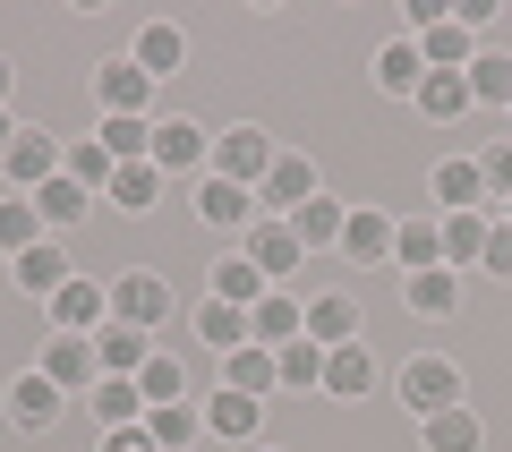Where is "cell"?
I'll return each mask as SVG.
<instances>
[{
    "instance_id": "cell-17",
    "label": "cell",
    "mask_w": 512,
    "mask_h": 452,
    "mask_svg": "<svg viewBox=\"0 0 512 452\" xmlns=\"http://www.w3.org/2000/svg\"><path fill=\"white\" fill-rule=\"evenodd\" d=\"M69 282H77V273H69V256H60L52 239L18 256V290H43V299H60V290H69Z\"/></svg>"
},
{
    "instance_id": "cell-48",
    "label": "cell",
    "mask_w": 512,
    "mask_h": 452,
    "mask_svg": "<svg viewBox=\"0 0 512 452\" xmlns=\"http://www.w3.org/2000/svg\"><path fill=\"white\" fill-rule=\"evenodd\" d=\"M504 205H512V197H504Z\"/></svg>"
},
{
    "instance_id": "cell-39",
    "label": "cell",
    "mask_w": 512,
    "mask_h": 452,
    "mask_svg": "<svg viewBox=\"0 0 512 452\" xmlns=\"http://www.w3.org/2000/svg\"><path fill=\"white\" fill-rule=\"evenodd\" d=\"M419 77H427V60H419V43H393V52L376 60V86H393V94H419Z\"/></svg>"
},
{
    "instance_id": "cell-25",
    "label": "cell",
    "mask_w": 512,
    "mask_h": 452,
    "mask_svg": "<svg viewBox=\"0 0 512 452\" xmlns=\"http://www.w3.org/2000/svg\"><path fill=\"white\" fill-rule=\"evenodd\" d=\"M393 256H402L410 273H436L444 265V231L436 222H402V231H393Z\"/></svg>"
},
{
    "instance_id": "cell-34",
    "label": "cell",
    "mask_w": 512,
    "mask_h": 452,
    "mask_svg": "<svg viewBox=\"0 0 512 452\" xmlns=\"http://www.w3.org/2000/svg\"><path fill=\"white\" fill-rule=\"evenodd\" d=\"M52 316H60V333H86L94 316H103V282H69V290L52 299Z\"/></svg>"
},
{
    "instance_id": "cell-5",
    "label": "cell",
    "mask_w": 512,
    "mask_h": 452,
    "mask_svg": "<svg viewBox=\"0 0 512 452\" xmlns=\"http://www.w3.org/2000/svg\"><path fill=\"white\" fill-rule=\"evenodd\" d=\"M60 163H69V154H60L43 128H18V145H9V163H0V171H9L18 188H52V180H60Z\"/></svg>"
},
{
    "instance_id": "cell-7",
    "label": "cell",
    "mask_w": 512,
    "mask_h": 452,
    "mask_svg": "<svg viewBox=\"0 0 512 452\" xmlns=\"http://www.w3.org/2000/svg\"><path fill=\"white\" fill-rule=\"evenodd\" d=\"M205 154H214V145H205V128H188V120H163V128H154V154H146V163L163 171V180H180V171H197Z\"/></svg>"
},
{
    "instance_id": "cell-46",
    "label": "cell",
    "mask_w": 512,
    "mask_h": 452,
    "mask_svg": "<svg viewBox=\"0 0 512 452\" xmlns=\"http://www.w3.org/2000/svg\"><path fill=\"white\" fill-rule=\"evenodd\" d=\"M9 145H18V128H9V120H0V163H9Z\"/></svg>"
},
{
    "instance_id": "cell-1",
    "label": "cell",
    "mask_w": 512,
    "mask_h": 452,
    "mask_svg": "<svg viewBox=\"0 0 512 452\" xmlns=\"http://www.w3.org/2000/svg\"><path fill=\"white\" fill-rule=\"evenodd\" d=\"M205 163H214V180H231V188H265V171H274L282 154H274V137H265V128H231V137H214V154H205Z\"/></svg>"
},
{
    "instance_id": "cell-8",
    "label": "cell",
    "mask_w": 512,
    "mask_h": 452,
    "mask_svg": "<svg viewBox=\"0 0 512 452\" xmlns=\"http://www.w3.org/2000/svg\"><path fill=\"white\" fill-rule=\"evenodd\" d=\"M248 333H256L265 350H282V342H299V333H308V308H299V299H282V290H265V299L248 308Z\"/></svg>"
},
{
    "instance_id": "cell-27",
    "label": "cell",
    "mask_w": 512,
    "mask_h": 452,
    "mask_svg": "<svg viewBox=\"0 0 512 452\" xmlns=\"http://www.w3.org/2000/svg\"><path fill=\"white\" fill-rule=\"evenodd\" d=\"M478 197H487V180H478V163H436V205H444V214H470Z\"/></svg>"
},
{
    "instance_id": "cell-24",
    "label": "cell",
    "mask_w": 512,
    "mask_h": 452,
    "mask_svg": "<svg viewBox=\"0 0 512 452\" xmlns=\"http://www.w3.org/2000/svg\"><path fill=\"white\" fill-rule=\"evenodd\" d=\"M197 333H205V342L222 350V359H231L239 342H256V333H248V308H231V299H214V308H197Z\"/></svg>"
},
{
    "instance_id": "cell-19",
    "label": "cell",
    "mask_w": 512,
    "mask_h": 452,
    "mask_svg": "<svg viewBox=\"0 0 512 452\" xmlns=\"http://www.w3.org/2000/svg\"><path fill=\"white\" fill-rule=\"evenodd\" d=\"M419 60H427V69H470V26H461V18H444V26H427V35H419Z\"/></svg>"
},
{
    "instance_id": "cell-47",
    "label": "cell",
    "mask_w": 512,
    "mask_h": 452,
    "mask_svg": "<svg viewBox=\"0 0 512 452\" xmlns=\"http://www.w3.org/2000/svg\"><path fill=\"white\" fill-rule=\"evenodd\" d=\"M0 94H9V60H0Z\"/></svg>"
},
{
    "instance_id": "cell-37",
    "label": "cell",
    "mask_w": 512,
    "mask_h": 452,
    "mask_svg": "<svg viewBox=\"0 0 512 452\" xmlns=\"http://www.w3.org/2000/svg\"><path fill=\"white\" fill-rule=\"evenodd\" d=\"M103 154H111V163H146V154H154V128L146 120H103Z\"/></svg>"
},
{
    "instance_id": "cell-41",
    "label": "cell",
    "mask_w": 512,
    "mask_h": 452,
    "mask_svg": "<svg viewBox=\"0 0 512 452\" xmlns=\"http://www.w3.org/2000/svg\"><path fill=\"white\" fill-rule=\"evenodd\" d=\"M137 393H146V410L180 401V359H146V367H137Z\"/></svg>"
},
{
    "instance_id": "cell-13",
    "label": "cell",
    "mask_w": 512,
    "mask_h": 452,
    "mask_svg": "<svg viewBox=\"0 0 512 452\" xmlns=\"http://www.w3.org/2000/svg\"><path fill=\"white\" fill-rule=\"evenodd\" d=\"M94 367H103V359H94V342H86V333H60V342L43 350V376H52L60 393H69V384H86Z\"/></svg>"
},
{
    "instance_id": "cell-38",
    "label": "cell",
    "mask_w": 512,
    "mask_h": 452,
    "mask_svg": "<svg viewBox=\"0 0 512 452\" xmlns=\"http://www.w3.org/2000/svg\"><path fill=\"white\" fill-rule=\"evenodd\" d=\"M453 299H461V282H453V273H410V308H419V316H453Z\"/></svg>"
},
{
    "instance_id": "cell-31",
    "label": "cell",
    "mask_w": 512,
    "mask_h": 452,
    "mask_svg": "<svg viewBox=\"0 0 512 452\" xmlns=\"http://www.w3.org/2000/svg\"><path fill=\"white\" fill-rule=\"evenodd\" d=\"M274 376L308 393V384H325V350H316L308 333H299V342H282V350H274Z\"/></svg>"
},
{
    "instance_id": "cell-3",
    "label": "cell",
    "mask_w": 512,
    "mask_h": 452,
    "mask_svg": "<svg viewBox=\"0 0 512 452\" xmlns=\"http://www.w3.org/2000/svg\"><path fill=\"white\" fill-rule=\"evenodd\" d=\"M111 316H120V325H163L171 316V282L163 273H120V282H111Z\"/></svg>"
},
{
    "instance_id": "cell-6",
    "label": "cell",
    "mask_w": 512,
    "mask_h": 452,
    "mask_svg": "<svg viewBox=\"0 0 512 452\" xmlns=\"http://www.w3.org/2000/svg\"><path fill=\"white\" fill-rule=\"evenodd\" d=\"M248 265L265 273V282H282V273L308 265V248L291 239V222H248Z\"/></svg>"
},
{
    "instance_id": "cell-2",
    "label": "cell",
    "mask_w": 512,
    "mask_h": 452,
    "mask_svg": "<svg viewBox=\"0 0 512 452\" xmlns=\"http://www.w3.org/2000/svg\"><path fill=\"white\" fill-rule=\"evenodd\" d=\"M402 401H410L419 418L461 410V367H453V359H410V367H402Z\"/></svg>"
},
{
    "instance_id": "cell-40",
    "label": "cell",
    "mask_w": 512,
    "mask_h": 452,
    "mask_svg": "<svg viewBox=\"0 0 512 452\" xmlns=\"http://www.w3.org/2000/svg\"><path fill=\"white\" fill-rule=\"evenodd\" d=\"M94 410H103V427H128V418L146 410V393H137L128 376H103V393H94Z\"/></svg>"
},
{
    "instance_id": "cell-43",
    "label": "cell",
    "mask_w": 512,
    "mask_h": 452,
    "mask_svg": "<svg viewBox=\"0 0 512 452\" xmlns=\"http://www.w3.org/2000/svg\"><path fill=\"white\" fill-rule=\"evenodd\" d=\"M478 180H487V188H504V197H512V137L478 154Z\"/></svg>"
},
{
    "instance_id": "cell-12",
    "label": "cell",
    "mask_w": 512,
    "mask_h": 452,
    "mask_svg": "<svg viewBox=\"0 0 512 452\" xmlns=\"http://www.w3.org/2000/svg\"><path fill=\"white\" fill-rule=\"evenodd\" d=\"M410 103H419L427 120H461V111H470V77H461V69H427Z\"/></svg>"
},
{
    "instance_id": "cell-14",
    "label": "cell",
    "mask_w": 512,
    "mask_h": 452,
    "mask_svg": "<svg viewBox=\"0 0 512 452\" xmlns=\"http://www.w3.org/2000/svg\"><path fill=\"white\" fill-rule=\"evenodd\" d=\"M205 427H214V435H231V444H248V435L265 427V401H248V393H231V384H222V393H214V410H205Z\"/></svg>"
},
{
    "instance_id": "cell-35",
    "label": "cell",
    "mask_w": 512,
    "mask_h": 452,
    "mask_svg": "<svg viewBox=\"0 0 512 452\" xmlns=\"http://www.w3.org/2000/svg\"><path fill=\"white\" fill-rule=\"evenodd\" d=\"M60 171H69V180L94 197V188H111V171H120V163L103 154V137H86V145H69V163H60Z\"/></svg>"
},
{
    "instance_id": "cell-32",
    "label": "cell",
    "mask_w": 512,
    "mask_h": 452,
    "mask_svg": "<svg viewBox=\"0 0 512 452\" xmlns=\"http://www.w3.org/2000/svg\"><path fill=\"white\" fill-rule=\"evenodd\" d=\"M86 205H94V197L69 180V171H60L52 188H35V214H43V222H60V231H69V222H86Z\"/></svg>"
},
{
    "instance_id": "cell-9",
    "label": "cell",
    "mask_w": 512,
    "mask_h": 452,
    "mask_svg": "<svg viewBox=\"0 0 512 452\" xmlns=\"http://www.w3.org/2000/svg\"><path fill=\"white\" fill-rule=\"evenodd\" d=\"M350 333H359V299H350V290H325V299H308V342H316V350H342Z\"/></svg>"
},
{
    "instance_id": "cell-45",
    "label": "cell",
    "mask_w": 512,
    "mask_h": 452,
    "mask_svg": "<svg viewBox=\"0 0 512 452\" xmlns=\"http://www.w3.org/2000/svg\"><path fill=\"white\" fill-rule=\"evenodd\" d=\"M103 452H154V435H146V427H111Z\"/></svg>"
},
{
    "instance_id": "cell-33",
    "label": "cell",
    "mask_w": 512,
    "mask_h": 452,
    "mask_svg": "<svg viewBox=\"0 0 512 452\" xmlns=\"http://www.w3.org/2000/svg\"><path fill=\"white\" fill-rule=\"evenodd\" d=\"M461 77H470V103H512V60L504 52H478Z\"/></svg>"
},
{
    "instance_id": "cell-26",
    "label": "cell",
    "mask_w": 512,
    "mask_h": 452,
    "mask_svg": "<svg viewBox=\"0 0 512 452\" xmlns=\"http://www.w3.org/2000/svg\"><path fill=\"white\" fill-rule=\"evenodd\" d=\"M146 435H154V452H188L197 444V410L188 401H163V410H146Z\"/></svg>"
},
{
    "instance_id": "cell-20",
    "label": "cell",
    "mask_w": 512,
    "mask_h": 452,
    "mask_svg": "<svg viewBox=\"0 0 512 452\" xmlns=\"http://www.w3.org/2000/svg\"><path fill=\"white\" fill-rule=\"evenodd\" d=\"M308 197H316V163H299V154H282V163L265 171V205H291V214H299Z\"/></svg>"
},
{
    "instance_id": "cell-30",
    "label": "cell",
    "mask_w": 512,
    "mask_h": 452,
    "mask_svg": "<svg viewBox=\"0 0 512 452\" xmlns=\"http://www.w3.org/2000/svg\"><path fill=\"white\" fill-rule=\"evenodd\" d=\"M180 60H188L180 26H146V35H137V69H146V77H171Z\"/></svg>"
},
{
    "instance_id": "cell-22",
    "label": "cell",
    "mask_w": 512,
    "mask_h": 452,
    "mask_svg": "<svg viewBox=\"0 0 512 452\" xmlns=\"http://www.w3.org/2000/svg\"><path fill=\"white\" fill-rule=\"evenodd\" d=\"M154 197H163V171L154 163H120L111 171V205H120V214H146Z\"/></svg>"
},
{
    "instance_id": "cell-21",
    "label": "cell",
    "mask_w": 512,
    "mask_h": 452,
    "mask_svg": "<svg viewBox=\"0 0 512 452\" xmlns=\"http://www.w3.org/2000/svg\"><path fill=\"white\" fill-rule=\"evenodd\" d=\"M367 384H376V359H367L359 342H342V350H325V393H367Z\"/></svg>"
},
{
    "instance_id": "cell-15",
    "label": "cell",
    "mask_w": 512,
    "mask_h": 452,
    "mask_svg": "<svg viewBox=\"0 0 512 452\" xmlns=\"http://www.w3.org/2000/svg\"><path fill=\"white\" fill-rule=\"evenodd\" d=\"M197 214L214 222V231H248V222H256V197H248V188H231V180H205Z\"/></svg>"
},
{
    "instance_id": "cell-11",
    "label": "cell",
    "mask_w": 512,
    "mask_h": 452,
    "mask_svg": "<svg viewBox=\"0 0 512 452\" xmlns=\"http://www.w3.org/2000/svg\"><path fill=\"white\" fill-rule=\"evenodd\" d=\"M222 376H231V393H248V401H265V393H274V350H265V342H239L231 350V359H222Z\"/></svg>"
},
{
    "instance_id": "cell-16",
    "label": "cell",
    "mask_w": 512,
    "mask_h": 452,
    "mask_svg": "<svg viewBox=\"0 0 512 452\" xmlns=\"http://www.w3.org/2000/svg\"><path fill=\"white\" fill-rule=\"evenodd\" d=\"M342 256H359V265H376V256H393V222H384L376 205H359V214L342 222Z\"/></svg>"
},
{
    "instance_id": "cell-4",
    "label": "cell",
    "mask_w": 512,
    "mask_h": 452,
    "mask_svg": "<svg viewBox=\"0 0 512 452\" xmlns=\"http://www.w3.org/2000/svg\"><path fill=\"white\" fill-rule=\"evenodd\" d=\"M94 94H103L111 120H137V111L154 103V77L137 69V60H103V69H94Z\"/></svg>"
},
{
    "instance_id": "cell-10",
    "label": "cell",
    "mask_w": 512,
    "mask_h": 452,
    "mask_svg": "<svg viewBox=\"0 0 512 452\" xmlns=\"http://www.w3.org/2000/svg\"><path fill=\"white\" fill-rule=\"evenodd\" d=\"M342 222H350V205H333L325 188H316V197L291 214V239H299L308 256H316V248H342Z\"/></svg>"
},
{
    "instance_id": "cell-42",
    "label": "cell",
    "mask_w": 512,
    "mask_h": 452,
    "mask_svg": "<svg viewBox=\"0 0 512 452\" xmlns=\"http://www.w3.org/2000/svg\"><path fill=\"white\" fill-rule=\"evenodd\" d=\"M35 231H43V214H35V205H0V248H18V256H26V248H43Z\"/></svg>"
},
{
    "instance_id": "cell-28",
    "label": "cell",
    "mask_w": 512,
    "mask_h": 452,
    "mask_svg": "<svg viewBox=\"0 0 512 452\" xmlns=\"http://www.w3.org/2000/svg\"><path fill=\"white\" fill-rule=\"evenodd\" d=\"M94 359H103L111 376H137V367H146L154 350H146V333H137V325H111L103 342H94Z\"/></svg>"
},
{
    "instance_id": "cell-18",
    "label": "cell",
    "mask_w": 512,
    "mask_h": 452,
    "mask_svg": "<svg viewBox=\"0 0 512 452\" xmlns=\"http://www.w3.org/2000/svg\"><path fill=\"white\" fill-rule=\"evenodd\" d=\"M9 418H18V427H52L60 418V384L52 376H18L9 384Z\"/></svg>"
},
{
    "instance_id": "cell-36",
    "label": "cell",
    "mask_w": 512,
    "mask_h": 452,
    "mask_svg": "<svg viewBox=\"0 0 512 452\" xmlns=\"http://www.w3.org/2000/svg\"><path fill=\"white\" fill-rule=\"evenodd\" d=\"M427 452H478V418L470 410H436L427 418Z\"/></svg>"
},
{
    "instance_id": "cell-23",
    "label": "cell",
    "mask_w": 512,
    "mask_h": 452,
    "mask_svg": "<svg viewBox=\"0 0 512 452\" xmlns=\"http://www.w3.org/2000/svg\"><path fill=\"white\" fill-rule=\"evenodd\" d=\"M444 265H478L487 256V214H444Z\"/></svg>"
},
{
    "instance_id": "cell-44",
    "label": "cell",
    "mask_w": 512,
    "mask_h": 452,
    "mask_svg": "<svg viewBox=\"0 0 512 452\" xmlns=\"http://www.w3.org/2000/svg\"><path fill=\"white\" fill-rule=\"evenodd\" d=\"M478 265H487V273H504V282H512V231H487V256H478Z\"/></svg>"
},
{
    "instance_id": "cell-29",
    "label": "cell",
    "mask_w": 512,
    "mask_h": 452,
    "mask_svg": "<svg viewBox=\"0 0 512 452\" xmlns=\"http://www.w3.org/2000/svg\"><path fill=\"white\" fill-rule=\"evenodd\" d=\"M214 299H231V308H256V299H265V273H256L248 256H222V265H214Z\"/></svg>"
}]
</instances>
